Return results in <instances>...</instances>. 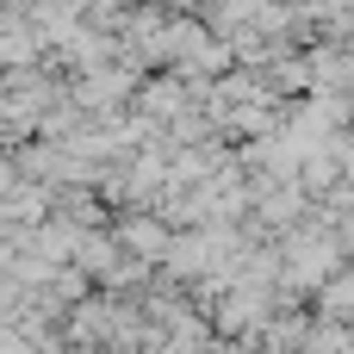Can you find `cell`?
Here are the masks:
<instances>
[{
    "mask_svg": "<svg viewBox=\"0 0 354 354\" xmlns=\"http://www.w3.org/2000/svg\"><path fill=\"white\" fill-rule=\"evenodd\" d=\"M311 93L354 100V44H317L311 50Z\"/></svg>",
    "mask_w": 354,
    "mask_h": 354,
    "instance_id": "obj_3",
    "label": "cell"
},
{
    "mask_svg": "<svg viewBox=\"0 0 354 354\" xmlns=\"http://www.w3.org/2000/svg\"><path fill=\"white\" fill-rule=\"evenodd\" d=\"M44 50H50V44L37 37V25L25 19V6H19V0L0 6V75H6V68H31Z\"/></svg>",
    "mask_w": 354,
    "mask_h": 354,
    "instance_id": "obj_2",
    "label": "cell"
},
{
    "mask_svg": "<svg viewBox=\"0 0 354 354\" xmlns=\"http://www.w3.org/2000/svg\"><path fill=\"white\" fill-rule=\"evenodd\" d=\"M0 6H12V0H0Z\"/></svg>",
    "mask_w": 354,
    "mask_h": 354,
    "instance_id": "obj_4",
    "label": "cell"
},
{
    "mask_svg": "<svg viewBox=\"0 0 354 354\" xmlns=\"http://www.w3.org/2000/svg\"><path fill=\"white\" fill-rule=\"evenodd\" d=\"M112 236H118L124 255H137V261H149V268H162L168 249H174V224H168L162 212H118Z\"/></svg>",
    "mask_w": 354,
    "mask_h": 354,
    "instance_id": "obj_1",
    "label": "cell"
}]
</instances>
